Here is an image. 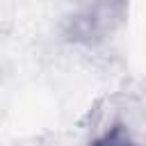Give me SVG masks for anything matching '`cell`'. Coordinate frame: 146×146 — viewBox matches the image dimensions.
<instances>
[{
    "label": "cell",
    "instance_id": "6da1fadb",
    "mask_svg": "<svg viewBox=\"0 0 146 146\" xmlns=\"http://www.w3.org/2000/svg\"><path fill=\"white\" fill-rule=\"evenodd\" d=\"M89 146H141V144L132 137V132L125 125H112L103 135H98Z\"/></svg>",
    "mask_w": 146,
    "mask_h": 146
}]
</instances>
